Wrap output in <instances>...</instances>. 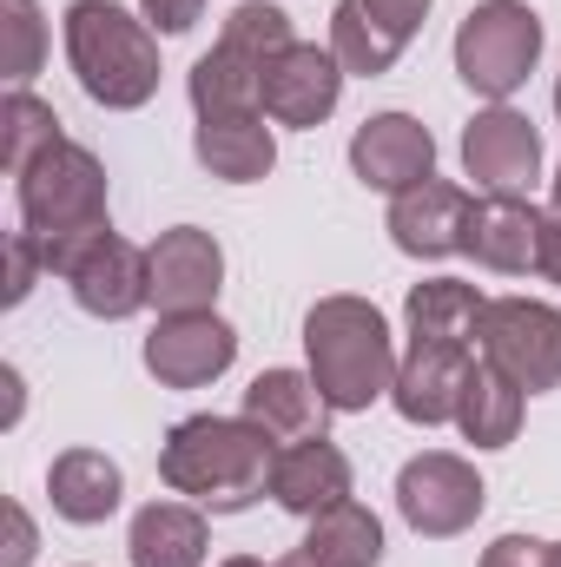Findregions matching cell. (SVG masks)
<instances>
[{"label":"cell","mask_w":561,"mask_h":567,"mask_svg":"<svg viewBox=\"0 0 561 567\" xmlns=\"http://www.w3.org/2000/svg\"><path fill=\"white\" fill-rule=\"evenodd\" d=\"M272 462L278 442L245 416H185L159 449V475L172 495H192L218 515L252 508L272 488Z\"/></svg>","instance_id":"1"},{"label":"cell","mask_w":561,"mask_h":567,"mask_svg":"<svg viewBox=\"0 0 561 567\" xmlns=\"http://www.w3.org/2000/svg\"><path fill=\"white\" fill-rule=\"evenodd\" d=\"M20 231L40 238V258L53 278H67L106 231V165L86 145L60 140L20 172Z\"/></svg>","instance_id":"2"},{"label":"cell","mask_w":561,"mask_h":567,"mask_svg":"<svg viewBox=\"0 0 561 567\" xmlns=\"http://www.w3.org/2000/svg\"><path fill=\"white\" fill-rule=\"evenodd\" d=\"M304 357H310V383L344 416L397 390V343L370 297H317L304 317Z\"/></svg>","instance_id":"3"},{"label":"cell","mask_w":561,"mask_h":567,"mask_svg":"<svg viewBox=\"0 0 561 567\" xmlns=\"http://www.w3.org/2000/svg\"><path fill=\"white\" fill-rule=\"evenodd\" d=\"M67 60L93 106L133 113L159 93V40L113 0H73L67 7Z\"/></svg>","instance_id":"4"},{"label":"cell","mask_w":561,"mask_h":567,"mask_svg":"<svg viewBox=\"0 0 561 567\" xmlns=\"http://www.w3.org/2000/svg\"><path fill=\"white\" fill-rule=\"evenodd\" d=\"M536 60H542V20L522 0H489L456 27V73L469 93L496 106L536 73Z\"/></svg>","instance_id":"5"},{"label":"cell","mask_w":561,"mask_h":567,"mask_svg":"<svg viewBox=\"0 0 561 567\" xmlns=\"http://www.w3.org/2000/svg\"><path fill=\"white\" fill-rule=\"evenodd\" d=\"M482 363H496L522 396L561 390V310L536 297H489L482 323Z\"/></svg>","instance_id":"6"},{"label":"cell","mask_w":561,"mask_h":567,"mask_svg":"<svg viewBox=\"0 0 561 567\" xmlns=\"http://www.w3.org/2000/svg\"><path fill=\"white\" fill-rule=\"evenodd\" d=\"M482 502H489L482 475L462 455H449V449H429L417 462H404V475H397V508H404V522L417 535H429V542L462 535L482 515Z\"/></svg>","instance_id":"7"},{"label":"cell","mask_w":561,"mask_h":567,"mask_svg":"<svg viewBox=\"0 0 561 567\" xmlns=\"http://www.w3.org/2000/svg\"><path fill=\"white\" fill-rule=\"evenodd\" d=\"M238 357V330L212 310H185V317H159V330L145 337V370L165 390H205L232 370Z\"/></svg>","instance_id":"8"},{"label":"cell","mask_w":561,"mask_h":567,"mask_svg":"<svg viewBox=\"0 0 561 567\" xmlns=\"http://www.w3.org/2000/svg\"><path fill=\"white\" fill-rule=\"evenodd\" d=\"M462 165L489 198H529L542 172V133L516 106H489L462 126Z\"/></svg>","instance_id":"9"},{"label":"cell","mask_w":561,"mask_h":567,"mask_svg":"<svg viewBox=\"0 0 561 567\" xmlns=\"http://www.w3.org/2000/svg\"><path fill=\"white\" fill-rule=\"evenodd\" d=\"M422 13H429V0H337V13H330V53H337V66L364 73V80L390 73L397 53L417 40Z\"/></svg>","instance_id":"10"},{"label":"cell","mask_w":561,"mask_h":567,"mask_svg":"<svg viewBox=\"0 0 561 567\" xmlns=\"http://www.w3.org/2000/svg\"><path fill=\"white\" fill-rule=\"evenodd\" d=\"M350 172L370 192H390L397 198V192H410L422 178H436V140H429V126L410 120V113H377L350 140Z\"/></svg>","instance_id":"11"},{"label":"cell","mask_w":561,"mask_h":567,"mask_svg":"<svg viewBox=\"0 0 561 567\" xmlns=\"http://www.w3.org/2000/svg\"><path fill=\"white\" fill-rule=\"evenodd\" d=\"M218 284H225V251H218L212 231H198V225L159 231V245H152V303L165 317L212 310L218 303Z\"/></svg>","instance_id":"12"},{"label":"cell","mask_w":561,"mask_h":567,"mask_svg":"<svg viewBox=\"0 0 561 567\" xmlns=\"http://www.w3.org/2000/svg\"><path fill=\"white\" fill-rule=\"evenodd\" d=\"M549 225L529 198H482L469 218V258L502 278H536L549 271Z\"/></svg>","instance_id":"13"},{"label":"cell","mask_w":561,"mask_h":567,"mask_svg":"<svg viewBox=\"0 0 561 567\" xmlns=\"http://www.w3.org/2000/svg\"><path fill=\"white\" fill-rule=\"evenodd\" d=\"M337 100H344V66H337V53L330 47H290L272 60V73H265V120L272 126H324L330 113H337Z\"/></svg>","instance_id":"14"},{"label":"cell","mask_w":561,"mask_h":567,"mask_svg":"<svg viewBox=\"0 0 561 567\" xmlns=\"http://www.w3.org/2000/svg\"><path fill=\"white\" fill-rule=\"evenodd\" d=\"M469 218H476V198L462 185H449V178H422V185L390 198V238L410 258L469 251Z\"/></svg>","instance_id":"15"},{"label":"cell","mask_w":561,"mask_h":567,"mask_svg":"<svg viewBox=\"0 0 561 567\" xmlns=\"http://www.w3.org/2000/svg\"><path fill=\"white\" fill-rule=\"evenodd\" d=\"M67 284H73V303H80L86 317L120 323V317H133V310L152 303V251L126 245L120 231H106V238L67 271Z\"/></svg>","instance_id":"16"},{"label":"cell","mask_w":561,"mask_h":567,"mask_svg":"<svg viewBox=\"0 0 561 567\" xmlns=\"http://www.w3.org/2000/svg\"><path fill=\"white\" fill-rule=\"evenodd\" d=\"M469 370H476V350H469V343H429V337H410V357L397 363L390 403L404 410V423H417V429L449 423L456 403H462Z\"/></svg>","instance_id":"17"},{"label":"cell","mask_w":561,"mask_h":567,"mask_svg":"<svg viewBox=\"0 0 561 567\" xmlns=\"http://www.w3.org/2000/svg\"><path fill=\"white\" fill-rule=\"evenodd\" d=\"M272 495H278V508L317 522L324 508L350 502V455L337 442H324V435L290 442V449H278V462H272Z\"/></svg>","instance_id":"18"},{"label":"cell","mask_w":561,"mask_h":567,"mask_svg":"<svg viewBox=\"0 0 561 567\" xmlns=\"http://www.w3.org/2000/svg\"><path fill=\"white\" fill-rule=\"evenodd\" d=\"M324 416H330L324 390H317L310 377H297V370H265V377H252V390H245V423H258L278 449L324 435Z\"/></svg>","instance_id":"19"},{"label":"cell","mask_w":561,"mask_h":567,"mask_svg":"<svg viewBox=\"0 0 561 567\" xmlns=\"http://www.w3.org/2000/svg\"><path fill=\"white\" fill-rule=\"evenodd\" d=\"M384 561V522L364 502H337L310 522V535L278 567H377Z\"/></svg>","instance_id":"20"},{"label":"cell","mask_w":561,"mask_h":567,"mask_svg":"<svg viewBox=\"0 0 561 567\" xmlns=\"http://www.w3.org/2000/svg\"><path fill=\"white\" fill-rule=\"evenodd\" d=\"M47 495H53V508H60L67 522L93 528V522H106V515L120 508L126 475H120V462H113L106 449H67V455H53V468H47Z\"/></svg>","instance_id":"21"},{"label":"cell","mask_w":561,"mask_h":567,"mask_svg":"<svg viewBox=\"0 0 561 567\" xmlns=\"http://www.w3.org/2000/svg\"><path fill=\"white\" fill-rule=\"evenodd\" d=\"M198 165L225 185H258L278 165V140L265 126V113H238V120H198Z\"/></svg>","instance_id":"22"},{"label":"cell","mask_w":561,"mask_h":567,"mask_svg":"<svg viewBox=\"0 0 561 567\" xmlns=\"http://www.w3.org/2000/svg\"><path fill=\"white\" fill-rule=\"evenodd\" d=\"M265 73L272 66H258L252 53H238V47H212V53H198V66H192V113L198 120H238V113H265Z\"/></svg>","instance_id":"23"},{"label":"cell","mask_w":561,"mask_h":567,"mask_svg":"<svg viewBox=\"0 0 561 567\" xmlns=\"http://www.w3.org/2000/svg\"><path fill=\"white\" fill-rule=\"evenodd\" d=\"M126 555L133 567H205V515L185 502H152L133 515Z\"/></svg>","instance_id":"24"},{"label":"cell","mask_w":561,"mask_h":567,"mask_svg":"<svg viewBox=\"0 0 561 567\" xmlns=\"http://www.w3.org/2000/svg\"><path fill=\"white\" fill-rule=\"evenodd\" d=\"M522 403H529V396H522L496 363L476 357V370H469V383H462V403H456V423H462V435H469L476 449H509L516 429H522Z\"/></svg>","instance_id":"25"},{"label":"cell","mask_w":561,"mask_h":567,"mask_svg":"<svg viewBox=\"0 0 561 567\" xmlns=\"http://www.w3.org/2000/svg\"><path fill=\"white\" fill-rule=\"evenodd\" d=\"M482 310H489V297H482L476 284L429 278V284L410 290L404 323H410V337H429V343H469V337H476V323H482Z\"/></svg>","instance_id":"26"},{"label":"cell","mask_w":561,"mask_h":567,"mask_svg":"<svg viewBox=\"0 0 561 567\" xmlns=\"http://www.w3.org/2000/svg\"><path fill=\"white\" fill-rule=\"evenodd\" d=\"M0 126H7V140H0V158H7V172L20 178L40 152H53V145L67 140L60 133V113L47 106V100H33L27 86H13L7 93V106H0Z\"/></svg>","instance_id":"27"},{"label":"cell","mask_w":561,"mask_h":567,"mask_svg":"<svg viewBox=\"0 0 561 567\" xmlns=\"http://www.w3.org/2000/svg\"><path fill=\"white\" fill-rule=\"evenodd\" d=\"M218 40H225V47H238V53H252L258 66H272L278 53L297 47V40H290V13L272 7V0H245V7H232Z\"/></svg>","instance_id":"28"},{"label":"cell","mask_w":561,"mask_h":567,"mask_svg":"<svg viewBox=\"0 0 561 567\" xmlns=\"http://www.w3.org/2000/svg\"><path fill=\"white\" fill-rule=\"evenodd\" d=\"M0 27H7V80L27 86L40 73V53H47V20L33 0H0Z\"/></svg>","instance_id":"29"},{"label":"cell","mask_w":561,"mask_h":567,"mask_svg":"<svg viewBox=\"0 0 561 567\" xmlns=\"http://www.w3.org/2000/svg\"><path fill=\"white\" fill-rule=\"evenodd\" d=\"M40 271H47L40 238H33V231H13V238H7V303H27V290H33Z\"/></svg>","instance_id":"30"},{"label":"cell","mask_w":561,"mask_h":567,"mask_svg":"<svg viewBox=\"0 0 561 567\" xmlns=\"http://www.w3.org/2000/svg\"><path fill=\"white\" fill-rule=\"evenodd\" d=\"M482 567H555V542H536V535H502L482 548Z\"/></svg>","instance_id":"31"},{"label":"cell","mask_w":561,"mask_h":567,"mask_svg":"<svg viewBox=\"0 0 561 567\" xmlns=\"http://www.w3.org/2000/svg\"><path fill=\"white\" fill-rule=\"evenodd\" d=\"M145 7V20L159 27V33H185L198 13H205V0H140Z\"/></svg>","instance_id":"32"},{"label":"cell","mask_w":561,"mask_h":567,"mask_svg":"<svg viewBox=\"0 0 561 567\" xmlns=\"http://www.w3.org/2000/svg\"><path fill=\"white\" fill-rule=\"evenodd\" d=\"M27 561H33V522H27L20 502H7V555H0V567H27Z\"/></svg>","instance_id":"33"},{"label":"cell","mask_w":561,"mask_h":567,"mask_svg":"<svg viewBox=\"0 0 561 567\" xmlns=\"http://www.w3.org/2000/svg\"><path fill=\"white\" fill-rule=\"evenodd\" d=\"M542 278H555V284H561V218L549 225V271H542Z\"/></svg>","instance_id":"34"},{"label":"cell","mask_w":561,"mask_h":567,"mask_svg":"<svg viewBox=\"0 0 561 567\" xmlns=\"http://www.w3.org/2000/svg\"><path fill=\"white\" fill-rule=\"evenodd\" d=\"M218 567H265V561H252V555H232V561H218Z\"/></svg>","instance_id":"35"},{"label":"cell","mask_w":561,"mask_h":567,"mask_svg":"<svg viewBox=\"0 0 561 567\" xmlns=\"http://www.w3.org/2000/svg\"><path fill=\"white\" fill-rule=\"evenodd\" d=\"M555 218H561V165H555Z\"/></svg>","instance_id":"36"},{"label":"cell","mask_w":561,"mask_h":567,"mask_svg":"<svg viewBox=\"0 0 561 567\" xmlns=\"http://www.w3.org/2000/svg\"><path fill=\"white\" fill-rule=\"evenodd\" d=\"M555 120H561V80H555Z\"/></svg>","instance_id":"37"},{"label":"cell","mask_w":561,"mask_h":567,"mask_svg":"<svg viewBox=\"0 0 561 567\" xmlns=\"http://www.w3.org/2000/svg\"><path fill=\"white\" fill-rule=\"evenodd\" d=\"M555 567H561V542H555Z\"/></svg>","instance_id":"38"}]
</instances>
